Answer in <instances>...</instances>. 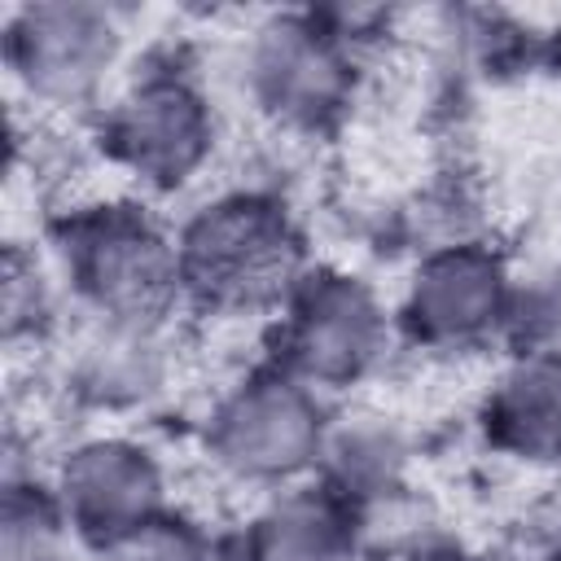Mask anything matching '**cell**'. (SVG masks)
I'll return each mask as SVG.
<instances>
[{"label":"cell","instance_id":"6da1fadb","mask_svg":"<svg viewBox=\"0 0 561 561\" xmlns=\"http://www.w3.org/2000/svg\"><path fill=\"white\" fill-rule=\"evenodd\" d=\"M48 259L83 320L175 324L188 307L180 237L140 202L110 197L61 210Z\"/></svg>","mask_w":561,"mask_h":561},{"label":"cell","instance_id":"7a4b0ae2","mask_svg":"<svg viewBox=\"0 0 561 561\" xmlns=\"http://www.w3.org/2000/svg\"><path fill=\"white\" fill-rule=\"evenodd\" d=\"M188 307L215 316L276 311L307 272L289 210L259 188H228L202 202L180 228Z\"/></svg>","mask_w":561,"mask_h":561},{"label":"cell","instance_id":"3957f363","mask_svg":"<svg viewBox=\"0 0 561 561\" xmlns=\"http://www.w3.org/2000/svg\"><path fill=\"white\" fill-rule=\"evenodd\" d=\"M329 421V394L276 359H263L210 399L202 416V451L232 486L272 495L316 478Z\"/></svg>","mask_w":561,"mask_h":561},{"label":"cell","instance_id":"277c9868","mask_svg":"<svg viewBox=\"0 0 561 561\" xmlns=\"http://www.w3.org/2000/svg\"><path fill=\"white\" fill-rule=\"evenodd\" d=\"M101 153L145 193L188 188L219 149V114L202 79L175 61H153L118 83L96 127Z\"/></svg>","mask_w":561,"mask_h":561},{"label":"cell","instance_id":"5b68a950","mask_svg":"<svg viewBox=\"0 0 561 561\" xmlns=\"http://www.w3.org/2000/svg\"><path fill=\"white\" fill-rule=\"evenodd\" d=\"M127 53L123 13L92 0H35L4 18L13 88L48 114H83L110 101ZM105 110V105H101Z\"/></svg>","mask_w":561,"mask_h":561},{"label":"cell","instance_id":"8992f818","mask_svg":"<svg viewBox=\"0 0 561 561\" xmlns=\"http://www.w3.org/2000/svg\"><path fill=\"white\" fill-rule=\"evenodd\" d=\"M394 337L399 320L364 276L307 267L276 307L272 359L320 394H342L386 364Z\"/></svg>","mask_w":561,"mask_h":561},{"label":"cell","instance_id":"52a82bcc","mask_svg":"<svg viewBox=\"0 0 561 561\" xmlns=\"http://www.w3.org/2000/svg\"><path fill=\"white\" fill-rule=\"evenodd\" d=\"M245 101L289 131H320L355 96V39L329 13H272L241 39Z\"/></svg>","mask_w":561,"mask_h":561},{"label":"cell","instance_id":"ba28073f","mask_svg":"<svg viewBox=\"0 0 561 561\" xmlns=\"http://www.w3.org/2000/svg\"><path fill=\"white\" fill-rule=\"evenodd\" d=\"M517 298L522 285L508 259L486 241L456 237L425 250L412 263L394 320L412 346L460 355V351H482L495 337L513 333Z\"/></svg>","mask_w":561,"mask_h":561},{"label":"cell","instance_id":"9c48e42d","mask_svg":"<svg viewBox=\"0 0 561 561\" xmlns=\"http://www.w3.org/2000/svg\"><path fill=\"white\" fill-rule=\"evenodd\" d=\"M48 482L75 535L101 552L123 548L171 513L162 456L127 430H92L61 447Z\"/></svg>","mask_w":561,"mask_h":561},{"label":"cell","instance_id":"30bf717a","mask_svg":"<svg viewBox=\"0 0 561 561\" xmlns=\"http://www.w3.org/2000/svg\"><path fill=\"white\" fill-rule=\"evenodd\" d=\"M180 373L175 324L83 320L70 337L61 381L70 399L105 416H131L162 403Z\"/></svg>","mask_w":561,"mask_h":561},{"label":"cell","instance_id":"8fae6325","mask_svg":"<svg viewBox=\"0 0 561 561\" xmlns=\"http://www.w3.org/2000/svg\"><path fill=\"white\" fill-rule=\"evenodd\" d=\"M482 434L522 465L561 460V346L513 351L482 399Z\"/></svg>","mask_w":561,"mask_h":561},{"label":"cell","instance_id":"7c38bea8","mask_svg":"<svg viewBox=\"0 0 561 561\" xmlns=\"http://www.w3.org/2000/svg\"><path fill=\"white\" fill-rule=\"evenodd\" d=\"M245 561H355L364 548L359 508L320 478L272 491L245 522Z\"/></svg>","mask_w":561,"mask_h":561},{"label":"cell","instance_id":"4fadbf2b","mask_svg":"<svg viewBox=\"0 0 561 561\" xmlns=\"http://www.w3.org/2000/svg\"><path fill=\"white\" fill-rule=\"evenodd\" d=\"M408 473H412V438L394 416L373 408L333 412L316 465V478L329 491H337L351 508L368 513L403 500Z\"/></svg>","mask_w":561,"mask_h":561},{"label":"cell","instance_id":"5bb4252c","mask_svg":"<svg viewBox=\"0 0 561 561\" xmlns=\"http://www.w3.org/2000/svg\"><path fill=\"white\" fill-rule=\"evenodd\" d=\"M75 539L48 473L9 465L0 495V561H70Z\"/></svg>","mask_w":561,"mask_h":561},{"label":"cell","instance_id":"9a60e30c","mask_svg":"<svg viewBox=\"0 0 561 561\" xmlns=\"http://www.w3.org/2000/svg\"><path fill=\"white\" fill-rule=\"evenodd\" d=\"M61 294H66V285H61L53 259H39V254L13 245L4 254V289H0V311H4L9 346L39 342L53 329V320H57Z\"/></svg>","mask_w":561,"mask_h":561},{"label":"cell","instance_id":"2e32d148","mask_svg":"<svg viewBox=\"0 0 561 561\" xmlns=\"http://www.w3.org/2000/svg\"><path fill=\"white\" fill-rule=\"evenodd\" d=\"M105 557L110 561H206V548H202V539L188 522L167 513L158 526L140 530L136 539H127L123 548H114Z\"/></svg>","mask_w":561,"mask_h":561}]
</instances>
